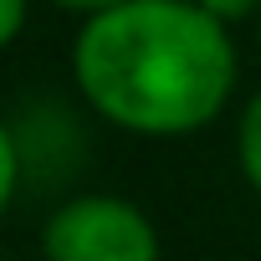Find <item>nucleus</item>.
Listing matches in <instances>:
<instances>
[{"label":"nucleus","mask_w":261,"mask_h":261,"mask_svg":"<svg viewBox=\"0 0 261 261\" xmlns=\"http://www.w3.org/2000/svg\"><path fill=\"white\" fill-rule=\"evenodd\" d=\"M72 82L123 134L185 139L230 108L241 62L230 26L195 0H123L77 26Z\"/></svg>","instance_id":"obj_1"},{"label":"nucleus","mask_w":261,"mask_h":261,"mask_svg":"<svg viewBox=\"0 0 261 261\" xmlns=\"http://www.w3.org/2000/svg\"><path fill=\"white\" fill-rule=\"evenodd\" d=\"M159 225L144 205L108 190L62 200L41 225V261H159Z\"/></svg>","instance_id":"obj_2"},{"label":"nucleus","mask_w":261,"mask_h":261,"mask_svg":"<svg viewBox=\"0 0 261 261\" xmlns=\"http://www.w3.org/2000/svg\"><path fill=\"white\" fill-rule=\"evenodd\" d=\"M236 164H241L246 185L261 195V92L246 97V108L236 118Z\"/></svg>","instance_id":"obj_3"},{"label":"nucleus","mask_w":261,"mask_h":261,"mask_svg":"<svg viewBox=\"0 0 261 261\" xmlns=\"http://www.w3.org/2000/svg\"><path fill=\"white\" fill-rule=\"evenodd\" d=\"M21 185H26V149H21L16 123H6V118H0V215L16 205Z\"/></svg>","instance_id":"obj_4"},{"label":"nucleus","mask_w":261,"mask_h":261,"mask_svg":"<svg viewBox=\"0 0 261 261\" xmlns=\"http://www.w3.org/2000/svg\"><path fill=\"white\" fill-rule=\"evenodd\" d=\"M26 21H31V0H0V51L21 41Z\"/></svg>","instance_id":"obj_5"},{"label":"nucleus","mask_w":261,"mask_h":261,"mask_svg":"<svg viewBox=\"0 0 261 261\" xmlns=\"http://www.w3.org/2000/svg\"><path fill=\"white\" fill-rule=\"evenodd\" d=\"M200 11H210L215 21H225V26H241V21H256L261 16V0H195Z\"/></svg>","instance_id":"obj_6"},{"label":"nucleus","mask_w":261,"mask_h":261,"mask_svg":"<svg viewBox=\"0 0 261 261\" xmlns=\"http://www.w3.org/2000/svg\"><path fill=\"white\" fill-rule=\"evenodd\" d=\"M51 6H62V11H72V16H102V11H113V6H123V0H51Z\"/></svg>","instance_id":"obj_7"},{"label":"nucleus","mask_w":261,"mask_h":261,"mask_svg":"<svg viewBox=\"0 0 261 261\" xmlns=\"http://www.w3.org/2000/svg\"><path fill=\"white\" fill-rule=\"evenodd\" d=\"M256 41H261V16H256Z\"/></svg>","instance_id":"obj_8"}]
</instances>
